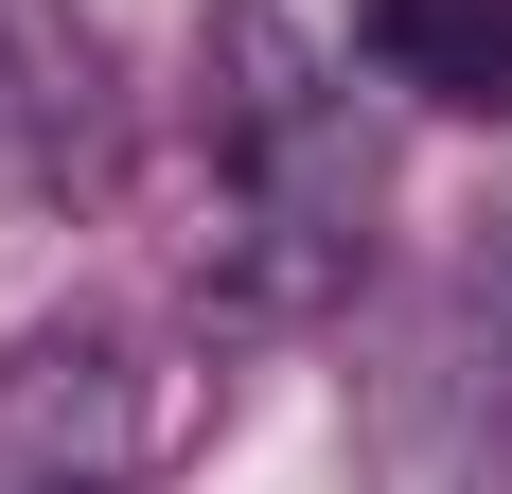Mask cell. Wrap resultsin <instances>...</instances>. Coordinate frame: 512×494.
<instances>
[{"label":"cell","instance_id":"1","mask_svg":"<svg viewBox=\"0 0 512 494\" xmlns=\"http://www.w3.org/2000/svg\"><path fill=\"white\" fill-rule=\"evenodd\" d=\"M142 459H159V371H142V336L53 318V336L0 353V494H142Z\"/></svg>","mask_w":512,"mask_h":494},{"label":"cell","instance_id":"2","mask_svg":"<svg viewBox=\"0 0 512 494\" xmlns=\"http://www.w3.org/2000/svg\"><path fill=\"white\" fill-rule=\"evenodd\" d=\"M354 53L442 124H512V0H354Z\"/></svg>","mask_w":512,"mask_h":494}]
</instances>
